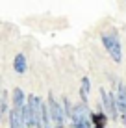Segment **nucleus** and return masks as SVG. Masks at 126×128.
Segmentation results:
<instances>
[{
    "instance_id": "1",
    "label": "nucleus",
    "mask_w": 126,
    "mask_h": 128,
    "mask_svg": "<svg viewBox=\"0 0 126 128\" xmlns=\"http://www.w3.org/2000/svg\"><path fill=\"white\" fill-rule=\"evenodd\" d=\"M100 41H102V46L106 48V52L110 54V58L115 63H121L123 61V45H121V39H119V32L115 28H111L110 32L100 34Z\"/></svg>"
},
{
    "instance_id": "2",
    "label": "nucleus",
    "mask_w": 126,
    "mask_h": 128,
    "mask_svg": "<svg viewBox=\"0 0 126 128\" xmlns=\"http://www.w3.org/2000/svg\"><path fill=\"white\" fill-rule=\"evenodd\" d=\"M91 112L87 102H76L72 108V117H71V128H93V119H91Z\"/></svg>"
},
{
    "instance_id": "3",
    "label": "nucleus",
    "mask_w": 126,
    "mask_h": 128,
    "mask_svg": "<svg viewBox=\"0 0 126 128\" xmlns=\"http://www.w3.org/2000/svg\"><path fill=\"white\" fill-rule=\"evenodd\" d=\"M98 93H100V102H102V106H104V110L108 112L110 119L117 122V121L121 119V112H119V108H117L115 89H113V91H108L106 87H100V89H98Z\"/></svg>"
},
{
    "instance_id": "4",
    "label": "nucleus",
    "mask_w": 126,
    "mask_h": 128,
    "mask_svg": "<svg viewBox=\"0 0 126 128\" xmlns=\"http://www.w3.org/2000/svg\"><path fill=\"white\" fill-rule=\"evenodd\" d=\"M46 106H48V113H50V119H52V122H54V126L65 124L67 117H65L63 104H61V100H58L54 96V93H48V96H46Z\"/></svg>"
},
{
    "instance_id": "5",
    "label": "nucleus",
    "mask_w": 126,
    "mask_h": 128,
    "mask_svg": "<svg viewBox=\"0 0 126 128\" xmlns=\"http://www.w3.org/2000/svg\"><path fill=\"white\" fill-rule=\"evenodd\" d=\"M91 119H93V128H106L108 122L111 121L106 110H95V112H91Z\"/></svg>"
},
{
    "instance_id": "6",
    "label": "nucleus",
    "mask_w": 126,
    "mask_h": 128,
    "mask_svg": "<svg viewBox=\"0 0 126 128\" xmlns=\"http://www.w3.org/2000/svg\"><path fill=\"white\" fill-rule=\"evenodd\" d=\"M115 96H117V108L119 112L123 113L126 112V84L124 82H119L115 87Z\"/></svg>"
},
{
    "instance_id": "7",
    "label": "nucleus",
    "mask_w": 126,
    "mask_h": 128,
    "mask_svg": "<svg viewBox=\"0 0 126 128\" xmlns=\"http://www.w3.org/2000/svg\"><path fill=\"white\" fill-rule=\"evenodd\" d=\"M9 128H26V122H24V117H22V110L11 108V112H9Z\"/></svg>"
},
{
    "instance_id": "8",
    "label": "nucleus",
    "mask_w": 126,
    "mask_h": 128,
    "mask_svg": "<svg viewBox=\"0 0 126 128\" xmlns=\"http://www.w3.org/2000/svg\"><path fill=\"white\" fill-rule=\"evenodd\" d=\"M89 93H91V78L89 76H82L80 80V100L89 104Z\"/></svg>"
},
{
    "instance_id": "9",
    "label": "nucleus",
    "mask_w": 126,
    "mask_h": 128,
    "mask_svg": "<svg viewBox=\"0 0 126 128\" xmlns=\"http://www.w3.org/2000/svg\"><path fill=\"white\" fill-rule=\"evenodd\" d=\"M13 70H15L17 74H24L26 70H28V60H26L24 54H17L15 58H13Z\"/></svg>"
},
{
    "instance_id": "10",
    "label": "nucleus",
    "mask_w": 126,
    "mask_h": 128,
    "mask_svg": "<svg viewBox=\"0 0 126 128\" xmlns=\"http://www.w3.org/2000/svg\"><path fill=\"white\" fill-rule=\"evenodd\" d=\"M26 98H28V96L24 95V91L20 89V87H15V89H13V95H11V104H13V108L22 110V106L26 104Z\"/></svg>"
},
{
    "instance_id": "11",
    "label": "nucleus",
    "mask_w": 126,
    "mask_h": 128,
    "mask_svg": "<svg viewBox=\"0 0 126 128\" xmlns=\"http://www.w3.org/2000/svg\"><path fill=\"white\" fill-rule=\"evenodd\" d=\"M7 112V91H0V119H4Z\"/></svg>"
},
{
    "instance_id": "12",
    "label": "nucleus",
    "mask_w": 126,
    "mask_h": 128,
    "mask_svg": "<svg viewBox=\"0 0 126 128\" xmlns=\"http://www.w3.org/2000/svg\"><path fill=\"white\" fill-rule=\"evenodd\" d=\"M61 104H63V110H65V117H67V121H71V117H72V108H74V104H71V100H69L67 96H63V98H61Z\"/></svg>"
},
{
    "instance_id": "13",
    "label": "nucleus",
    "mask_w": 126,
    "mask_h": 128,
    "mask_svg": "<svg viewBox=\"0 0 126 128\" xmlns=\"http://www.w3.org/2000/svg\"><path fill=\"white\" fill-rule=\"evenodd\" d=\"M119 121H121V124H123V126L126 128V112L121 113V119H119Z\"/></svg>"
},
{
    "instance_id": "14",
    "label": "nucleus",
    "mask_w": 126,
    "mask_h": 128,
    "mask_svg": "<svg viewBox=\"0 0 126 128\" xmlns=\"http://www.w3.org/2000/svg\"><path fill=\"white\" fill-rule=\"evenodd\" d=\"M54 128H67V126H65V124H59V126H54Z\"/></svg>"
},
{
    "instance_id": "15",
    "label": "nucleus",
    "mask_w": 126,
    "mask_h": 128,
    "mask_svg": "<svg viewBox=\"0 0 126 128\" xmlns=\"http://www.w3.org/2000/svg\"><path fill=\"white\" fill-rule=\"evenodd\" d=\"M124 2H126V0H124Z\"/></svg>"
}]
</instances>
